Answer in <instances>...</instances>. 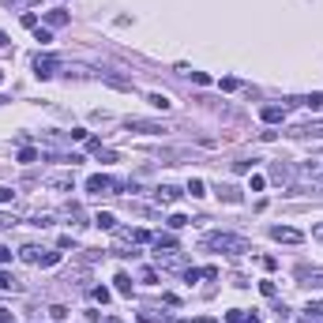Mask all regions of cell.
I'll use <instances>...</instances> for the list:
<instances>
[{"mask_svg":"<svg viewBox=\"0 0 323 323\" xmlns=\"http://www.w3.org/2000/svg\"><path fill=\"white\" fill-rule=\"evenodd\" d=\"M297 278L305 282V286H323V271H308L305 267V271H297Z\"/></svg>","mask_w":323,"mask_h":323,"instance_id":"cell-11","label":"cell"},{"mask_svg":"<svg viewBox=\"0 0 323 323\" xmlns=\"http://www.w3.org/2000/svg\"><path fill=\"white\" fill-rule=\"evenodd\" d=\"M180 196H184V192H180V188H173V184H162L158 192H154V199H158L162 207H173V203H177Z\"/></svg>","mask_w":323,"mask_h":323,"instance_id":"cell-7","label":"cell"},{"mask_svg":"<svg viewBox=\"0 0 323 323\" xmlns=\"http://www.w3.org/2000/svg\"><path fill=\"white\" fill-rule=\"evenodd\" d=\"M19 260L23 263H38L42 260V248H38V244H23V248H19Z\"/></svg>","mask_w":323,"mask_h":323,"instance_id":"cell-10","label":"cell"},{"mask_svg":"<svg viewBox=\"0 0 323 323\" xmlns=\"http://www.w3.org/2000/svg\"><path fill=\"white\" fill-rule=\"evenodd\" d=\"M158 260H162V255H158ZM162 267L177 271V267H184V260H180V255H166V260H162Z\"/></svg>","mask_w":323,"mask_h":323,"instance_id":"cell-20","label":"cell"},{"mask_svg":"<svg viewBox=\"0 0 323 323\" xmlns=\"http://www.w3.org/2000/svg\"><path fill=\"white\" fill-rule=\"evenodd\" d=\"M271 237L278 244H301V241H305V233L293 230V225H271Z\"/></svg>","mask_w":323,"mask_h":323,"instance_id":"cell-4","label":"cell"},{"mask_svg":"<svg viewBox=\"0 0 323 323\" xmlns=\"http://www.w3.org/2000/svg\"><path fill=\"white\" fill-rule=\"evenodd\" d=\"M102 323H120V319H117V316H106V319H102Z\"/></svg>","mask_w":323,"mask_h":323,"instance_id":"cell-39","label":"cell"},{"mask_svg":"<svg viewBox=\"0 0 323 323\" xmlns=\"http://www.w3.org/2000/svg\"><path fill=\"white\" fill-rule=\"evenodd\" d=\"M23 26H30V30H34V26H38V15H34V12H26V15H23Z\"/></svg>","mask_w":323,"mask_h":323,"instance_id":"cell-33","label":"cell"},{"mask_svg":"<svg viewBox=\"0 0 323 323\" xmlns=\"http://www.w3.org/2000/svg\"><path fill=\"white\" fill-rule=\"evenodd\" d=\"M203 248L225 252V255H244V252H252V241H248V237H241V233H207L203 237Z\"/></svg>","mask_w":323,"mask_h":323,"instance_id":"cell-1","label":"cell"},{"mask_svg":"<svg viewBox=\"0 0 323 323\" xmlns=\"http://www.w3.org/2000/svg\"><path fill=\"white\" fill-rule=\"evenodd\" d=\"M124 124H128V132H143V136H162V132H169L162 120H143V117H128Z\"/></svg>","mask_w":323,"mask_h":323,"instance_id":"cell-2","label":"cell"},{"mask_svg":"<svg viewBox=\"0 0 323 323\" xmlns=\"http://www.w3.org/2000/svg\"><path fill=\"white\" fill-rule=\"evenodd\" d=\"M45 23H49V26H64V23H68V12H60V8H56V12L45 15Z\"/></svg>","mask_w":323,"mask_h":323,"instance_id":"cell-14","label":"cell"},{"mask_svg":"<svg viewBox=\"0 0 323 323\" xmlns=\"http://www.w3.org/2000/svg\"><path fill=\"white\" fill-rule=\"evenodd\" d=\"M244 323H260V316H255V312H252V316H244Z\"/></svg>","mask_w":323,"mask_h":323,"instance_id":"cell-38","label":"cell"},{"mask_svg":"<svg viewBox=\"0 0 323 323\" xmlns=\"http://www.w3.org/2000/svg\"><path fill=\"white\" fill-rule=\"evenodd\" d=\"M184 225H188L184 214H169V230H184Z\"/></svg>","mask_w":323,"mask_h":323,"instance_id":"cell-23","label":"cell"},{"mask_svg":"<svg viewBox=\"0 0 323 323\" xmlns=\"http://www.w3.org/2000/svg\"><path fill=\"white\" fill-rule=\"evenodd\" d=\"M0 323H15V319H12V312H8V308H0Z\"/></svg>","mask_w":323,"mask_h":323,"instance_id":"cell-35","label":"cell"},{"mask_svg":"<svg viewBox=\"0 0 323 323\" xmlns=\"http://www.w3.org/2000/svg\"><path fill=\"white\" fill-rule=\"evenodd\" d=\"M45 184H49L53 192H72V188H75V177H72V173H53Z\"/></svg>","mask_w":323,"mask_h":323,"instance_id":"cell-6","label":"cell"},{"mask_svg":"<svg viewBox=\"0 0 323 323\" xmlns=\"http://www.w3.org/2000/svg\"><path fill=\"white\" fill-rule=\"evenodd\" d=\"M94 301H102V305H106V301H109V289H106V286H98V289H94Z\"/></svg>","mask_w":323,"mask_h":323,"instance_id":"cell-31","label":"cell"},{"mask_svg":"<svg viewBox=\"0 0 323 323\" xmlns=\"http://www.w3.org/2000/svg\"><path fill=\"white\" fill-rule=\"evenodd\" d=\"M192 79L199 83V87H207V83H211V75H207V72H192Z\"/></svg>","mask_w":323,"mask_h":323,"instance_id":"cell-30","label":"cell"},{"mask_svg":"<svg viewBox=\"0 0 323 323\" xmlns=\"http://www.w3.org/2000/svg\"><path fill=\"white\" fill-rule=\"evenodd\" d=\"M260 117L267 120V124H278V120H286V109H282V106H263Z\"/></svg>","mask_w":323,"mask_h":323,"instance_id":"cell-8","label":"cell"},{"mask_svg":"<svg viewBox=\"0 0 323 323\" xmlns=\"http://www.w3.org/2000/svg\"><path fill=\"white\" fill-rule=\"evenodd\" d=\"M0 83H4V72H0Z\"/></svg>","mask_w":323,"mask_h":323,"instance_id":"cell-43","label":"cell"},{"mask_svg":"<svg viewBox=\"0 0 323 323\" xmlns=\"http://www.w3.org/2000/svg\"><path fill=\"white\" fill-rule=\"evenodd\" d=\"M60 263V252H42V260H38V267H56Z\"/></svg>","mask_w":323,"mask_h":323,"instance_id":"cell-15","label":"cell"},{"mask_svg":"<svg viewBox=\"0 0 323 323\" xmlns=\"http://www.w3.org/2000/svg\"><path fill=\"white\" fill-rule=\"evenodd\" d=\"M286 177H289V169H286V166L278 162V166H274V180H286Z\"/></svg>","mask_w":323,"mask_h":323,"instance_id":"cell-32","label":"cell"},{"mask_svg":"<svg viewBox=\"0 0 323 323\" xmlns=\"http://www.w3.org/2000/svg\"><path fill=\"white\" fill-rule=\"evenodd\" d=\"M4 42H8V38H4V34H0V45H4Z\"/></svg>","mask_w":323,"mask_h":323,"instance_id":"cell-41","label":"cell"},{"mask_svg":"<svg viewBox=\"0 0 323 323\" xmlns=\"http://www.w3.org/2000/svg\"><path fill=\"white\" fill-rule=\"evenodd\" d=\"M49 316H53L56 323H60V319H68V316H72V312H68V308H64V305H49Z\"/></svg>","mask_w":323,"mask_h":323,"instance_id":"cell-19","label":"cell"},{"mask_svg":"<svg viewBox=\"0 0 323 323\" xmlns=\"http://www.w3.org/2000/svg\"><path fill=\"white\" fill-rule=\"evenodd\" d=\"M188 323H192V319H188ZM196 323H214V319H196Z\"/></svg>","mask_w":323,"mask_h":323,"instance_id":"cell-40","label":"cell"},{"mask_svg":"<svg viewBox=\"0 0 323 323\" xmlns=\"http://www.w3.org/2000/svg\"><path fill=\"white\" fill-rule=\"evenodd\" d=\"M305 312H308V319H316V316H323V305H319V301H308Z\"/></svg>","mask_w":323,"mask_h":323,"instance_id":"cell-24","label":"cell"},{"mask_svg":"<svg viewBox=\"0 0 323 323\" xmlns=\"http://www.w3.org/2000/svg\"><path fill=\"white\" fill-rule=\"evenodd\" d=\"M15 286V278H12V274H4V271H0V289H12Z\"/></svg>","mask_w":323,"mask_h":323,"instance_id":"cell-28","label":"cell"},{"mask_svg":"<svg viewBox=\"0 0 323 323\" xmlns=\"http://www.w3.org/2000/svg\"><path fill=\"white\" fill-rule=\"evenodd\" d=\"M19 162H26V166L38 162V150H34V147H23V150H19Z\"/></svg>","mask_w":323,"mask_h":323,"instance_id":"cell-22","label":"cell"},{"mask_svg":"<svg viewBox=\"0 0 323 323\" xmlns=\"http://www.w3.org/2000/svg\"><path fill=\"white\" fill-rule=\"evenodd\" d=\"M94 225H98V230H117V218L102 211V214H94Z\"/></svg>","mask_w":323,"mask_h":323,"instance_id":"cell-12","label":"cell"},{"mask_svg":"<svg viewBox=\"0 0 323 323\" xmlns=\"http://www.w3.org/2000/svg\"><path fill=\"white\" fill-rule=\"evenodd\" d=\"M312 237H316V241H323V222H319V225H312Z\"/></svg>","mask_w":323,"mask_h":323,"instance_id":"cell-36","label":"cell"},{"mask_svg":"<svg viewBox=\"0 0 323 323\" xmlns=\"http://www.w3.org/2000/svg\"><path fill=\"white\" fill-rule=\"evenodd\" d=\"M8 225H15V218L12 214H0V230H8Z\"/></svg>","mask_w":323,"mask_h":323,"instance_id":"cell-34","label":"cell"},{"mask_svg":"<svg viewBox=\"0 0 323 323\" xmlns=\"http://www.w3.org/2000/svg\"><path fill=\"white\" fill-rule=\"evenodd\" d=\"M139 282H147V286H154V282H158V271H154V267H143V271H139Z\"/></svg>","mask_w":323,"mask_h":323,"instance_id":"cell-18","label":"cell"},{"mask_svg":"<svg viewBox=\"0 0 323 323\" xmlns=\"http://www.w3.org/2000/svg\"><path fill=\"white\" fill-rule=\"evenodd\" d=\"M147 102H150V106H154V109H169V106H173V102H169L166 94H150Z\"/></svg>","mask_w":323,"mask_h":323,"instance_id":"cell-16","label":"cell"},{"mask_svg":"<svg viewBox=\"0 0 323 323\" xmlns=\"http://www.w3.org/2000/svg\"><path fill=\"white\" fill-rule=\"evenodd\" d=\"M56 68H60L56 56H38V60H34V75H38V79H53Z\"/></svg>","mask_w":323,"mask_h":323,"instance_id":"cell-5","label":"cell"},{"mask_svg":"<svg viewBox=\"0 0 323 323\" xmlns=\"http://www.w3.org/2000/svg\"><path fill=\"white\" fill-rule=\"evenodd\" d=\"M218 196H222V199H230V203H241V192H237V188H230V184H225V188H218Z\"/></svg>","mask_w":323,"mask_h":323,"instance_id":"cell-17","label":"cell"},{"mask_svg":"<svg viewBox=\"0 0 323 323\" xmlns=\"http://www.w3.org/2000/svg\"><path fill=\"white\" fill-rule=\"evenodd\" d=\"M113 282H117V293H124V297H132V278H128L124 271H120V274H117Z\"/></svg>","mask_w":323,"mask_h":323,"instance_id":"cell-13","label":"cell"},{"mask_svg":"<svg viewBox=\"0 0 323 323\" xmlns=\"http://www.w3.org/2000/svg\"><path fill=\"white\" fill-rule=\"evenodd\" d=\"M188 196H196V199H199V196H207V192H203V180H196V177L188 180Z\"/></svg>","mask_w":323,"mask_h":323,"instance_id":"cell-21","label":"cell"},{"mask_svg":"<svg viewBox=\"0 0 323 323\" xmlns=\"http://www.w3.org/2000/svg\"><path fill=\"white\" fill-rule=\"evenodd\" d=\"M150 244H154L158 252H162V248L173 252V248H177V237H173V233H154V241H150Z\"/></svg>","mask_w":323,"mask_h":323,"instance_id":"cell-9","label":"cell"},{"mask_svg":"<svg viewBox=\"0 0 323 323\" xmlns=\"http://www.w3.org/2000/svg\"><path fill=\"white\" fill-rule=\"evenodd\" d=\"M12 260V248H0V263H8Z\"/></svg>","mask_w":323,"mask_h":323,"instance_id":"cell-37","label":"cell"},{"mask_svg":"<svg viewBox=\"0 0 323 323\" xmlns=\"http://www.w3.org/2000/svg\"><path fill=\"white\" fill-rule=\"evenodd\" d=\"M87 192H94V196H113V192H117V180L106 177V173H94V177H87Z\"/></svg>","mask_w":323,"mask_h":323,"instance_id":"cell-3","label":"cell"},{"mask_svg":"<svg viewBox=\"0 0 323 323\" xmlns=\"http://www.w3.org/2000/svg\"><path fill=\"white\" fill-rule=\"evenodd\" d=\"M12 199H15V192H12V188H0V207H8Z\"/></svg>","mask_w":323,"mask_h":323,"instance_id":"cell-27","label":"cell"},{"mask_svg":"<svg viewBox=\"0 0 323 323\" xmlns=\"http://www.w3.org/2000/svg\"><path fill=\"white\" fill-rule=\"evenodd\" d=\"M225 323H244V312H241V308H233V312H225Z\"/></svg>","mask_w":323,"mask_h":323,"instance_id":"cell-26","label":"cell"},{"mask_svg":"<svg viewBox=\"0 0 323 323\" xmlns=\"http://www.w3.org/2000/svg\"><path fill=\"white\" fill-rule=\"evenodd\" d=\"M34 34H38V42H42V45H45V42H53V34H49V30H42V26H34Z\"/></svg>","mask_w":323,"mask_h":323,"instance_id":"cell-29","label":"cell"},{"mask_svg":"<svg viewBox=\"0 0 323 323\" xmlns=\"http://www.w3.org/2000/svg\"><path fill=\"white\" fill-rule=\"evenodd\" d=\"M308 323H319V316H316V319H308Z\"/></svg>","mask_w":323,"mask_h":323,"instance_id":"cell-42","label":"cell"},{"mask_svg":"<svg viewBox=\"0 0 323 323\" xmlns=\"http://www.w3.org/2000/svg\"><path fill=\"white\" fill-rule=\"evenodd\" d=\"M263 184H267V180H263L260 173H252V180H248V188H252V192H263Z\"/></svg>","mask_w":323,"mask_h":323,"instance_id":"cell-25","label":"cell"}]
</instances>
